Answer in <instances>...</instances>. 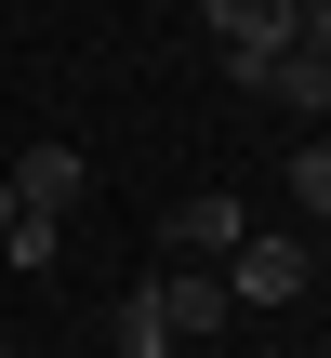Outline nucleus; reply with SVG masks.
I'll return each mask as SVG.
<instances>
[{"label":"nucleus","mask_w":331,"mask_h":358,"mask_svg":"<svg viewBox=\"0 0 331 358\" xmlns=\"http://www.w3.org/2000/svg\"><path fill=\"white\" fill-rule=\"evenodd\" d=\"M239 239H252V213H239L226 186H199V199H172V213H159V266H226Z\"/></svg>","instance_id":"nucleus-1"},{"label":"nucleus","mask_w":331,"mask_h":358,"mask_svg":"<svg viewBox=\"0 0 331 358\" xmlns=\"http://www.w3.org/2000/svg\"><path fill=\"white\" fill-rule=\"evenodd\" d=\"M292 292H305V239L252 226V239L226 252V306H292Z\"/></svg>","instance_id":"nucleus-2"},{"label":"nucleus","mask_w":331,"mask_h":358,"mask_svg":"<svg viewBox=\"0 0 331 358\" xmlns=\"http://www.w3.org/2000/svg\"><path fill=\"white\" fill-rule=\"evenodd\" d=\"M146 306H159V332H172V345L239 319V306H226V266H159V279H146Z\"/></svg>","instance_id":"nucleus-3"},{"label":"nucleus","mask_w":331,"mask_h":358,"mask_svg":"<svg viewBox=\"0 0 331 358\" xmlns=\"http://www.w3.org/2000/svg\"><path fill=\"white\" fill-rule=\"evenodd\" d=\"M80 186H93V159H80V146H27V159H13V213H40V226H53V213H80Z\"/></svg>","instance_id":"nucleus-4"},{"label":"nucleus","mask_w":331,"mask_h":358,"mask_svg":"<svg viewBox=\"0 0 331 358\" xmlns=\"http://www.w3.org/2000/svg\"><path fill=\"white\" fill-rule=\"evenodd\" d=\"M252 93H265V106H331V40H292Z\"/></svg>","instance_id":"nucleus-5"},{"label":"nucleus","mask_w":331,"mask_h":358,"mask_svg":"<svg viewBox=\"0 0 331 358\" xmlns=\"http://www.w3.org/2000/svg\"><path fill=\"white\" fill-rule=\"evenodd\" d=\"M119 358H172V332H159V306H146V292L119 306Z\"/></svg>","instance_id":"nucleus-6"},{"label":"nucleus","mask_w":331,"mask_h":358,"mask_svg":"<svg viewBox=\"0 0 331 358\" xmlns=\"http://www.w3.org/2000/svg\"><path fill=\"white\" fill-rule=\"evenodd\" d=\"M292 199H305V213H331V146H292Z\"/></svg>","instance_id":"nucleus-7"}]
</instances>
